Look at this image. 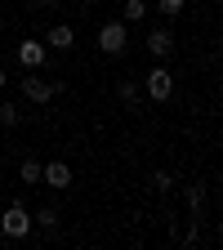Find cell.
I'll return each instance as SVG.
<instances>
[{"instance_id": "8", "label": "cell", "mask_w": 223, "mask_h": 250, "mask_svg": "<svg viewBox=\"0 0 223 250\" xmlns=\"http://www.w3.org/2000/svg\"><path fill=\"white\" fill-rule=\"evenodd\" d=\"M72 41H76L72 27H54V31H49V45H54V49H72Z\"/></svg>"}, {"instance_id": "7", "label": "cell", "mask_w": 223, "mask_h": 250, "mask_svg": "<svg viewBox=\"0 0 223 250\" xmlns=\"http://www.w3.org/2000/svg\"><path fill=\"white\" fill-rule=\"evenodd\" d=\"M147 49H152V58H165V54L174 49V36H170L165 27H156L152 36H147Z\"/></svg>"}, {"instance_id": "15", "label": "cell", "mask_w": 223, "mask_h": 250, "mask_svg": "<svg viewBox=\"0 0 223 250\" xmlns=\"http://www.w3.org/2000/svg\"><path fill=\"white\" fill-rule=\"evenodd\" d=\"M183 9V0H161V14H179Z\"/></svg>"}, {"instance_id": "14", "label": "cell", "mask_w": 223, "mask_h": 250, "mask_svg": "<svg viewBox=\"0 0 223 250\" xmlns=\"http://www.w3.org/2000/svg\"><path fill=\"white\" fill-rule=\"evenodd\" d=\"M0 125H18V107H14V103L0 107Z\"/></svg>"}, {"instance_id": "18", "label": "cell", "mask_w": 223, "mask_h": 250, "mask_svg": "<svg viewBox=\"0 0 223 250\" xmlns=\"http://www.w3.org/2000/svg\"><path fill=\"white\" fill-rule=\"evenodd\" d=\"M85 5H94V0H85Z\"/></svg>"}, {"instance_id": "6", "label": "cell", "mask_w": 223, "mask_h": 250, "mask_svg": "<svg viewBox=\"0 0 223 250\" xmlns=\"http://www.w3.org/2000/svg\"><path fill=\"white\" fill-rule=\"evenodd\" d=\"M41 179L54 183V188H67V183H72V170L62 166V161H49V166H41Z\"/></svg>"}, {"instance_id": "17", "label": "cell", "mask_w": 223, "mask_h": 250, "mask_svg": "<svg viewBox=\"0 0 223 250\" xmlns=\"http://www.w3.org/2000/svg\"><path fill=\"white\" fill-rule=\"evenodd\" d=\"M41 5H58V0H41Z\"/></svg>"}, {"instance_id": "13", "label": "cell", "mask_w": 223, "mask_h": 250, "mask_svg": "<svg viewBox=\"0 0 223 250\" xmlns=\"http://www.w3.org/2000/svg\"><path fill=\"white\" fill-rule=\"evenodd\" d=\"M143 14H147L143 0H125V18H143Z\"/></svg>"}, {"instance_id": "10", "label": "cell", "mask_w": 223, "mask_h": 250, "mask_svg": "<svg viewBox=\"0 0 223 250\" xmlns=\"http://www.w3.org/2000/svg\"><path fill=\"white\" fill-rule=\"evenodd\" d=\"M31 224H41V228H49V232H54V228H58V214H54V210H41Z\"/></svg>"}, {"instance_id": "16", "label": "cell", "mask_w": 223, "mask_h": 250, "mask_svg": "<svg viewBox=\"0 0 223 250\" xmlns=\"http://www.w3.org/2000/svg\"><path fill=\"white\" fill-rule=\"evenodd\" d=\"M0 89H5V72H0Z\"/></svg>"}, {"instance_id": "12", "label": "cell", "mask_w": 223, "mask_h": 250, "mask_svg": "<svg viewBox=\"0 0 223 250\" xmlns=\"http://www.w3.org/2000/svg\"><path fill=\"white\" fill-rule=\"evenodd\" d=\"M116 94H121L125 103H134V99H139V85H130V81H121V85H116Z\"/></svg>"}, {"instance_id": "4", "label": "cell", "mask_w": 223, "mask_h": 250, "mask_svg": "<svg viewBox=\"0 0 223 250\" xmlns=\"http://www.w3.org/2000/svg\"><path fill=\"white\" fill-rule=\"evenodd\" d=\"M58 89H62V85H49V81H41V76H22V94H27L31 103H49Z\"/></svg>"}, {"instance_id": "3", "label": "cell", "mask_w": 223, "mask_h": 250, "mask_svg": "<svg viewBox=\"0 0 223 250\" xmlns=\"http://www.w3.org/2000/svg\"><path fill=\"white\" fill-rule=\"evenodd\" d=\"M125 41H130V36H125V22H107L99 31V49L103 54H125Z\"/></svg>"}, {"instance_id": "1", "label": "cell", "mask_w": 223, "mask_h": 250, "mask_svg": "<svg viewBox=\"0 0 223 250\" xmlns=\"http://www.w3.org/2000/svg\"><path fill=\"white\" fill-rule=\"evenodd\" d=\"M0 232H5V237H27L31 232V214L22 206H9L5 214H0Z\"/></svg>"}, {"instance_id": "11", "label": "cell", "mask_w": 223, "mask_h": 250, "mask_svg": "<svg viewBox=\"0 0 223 250\" xmlns=\"http://www.w3.org/2000/svg\"><path fill=\"white\" fill-rule=\"evenodd\" d=\"M22 183H41V166L36 161H22Z\"/></svg>"}, {"instance_id": "2", "label": "cell", "mask_w": 223, "mask_h": 250, "mask_svg": "<svg viewBox=\"0 0 223 250\" xmlns=\"http://www.w3.org/2000/svg\"><path fill=\"white\" fill-rule=\"evenodd\" d=\"M147 94H152V99H156V103H165V99H170V94H174V76H170V72L161 67V62H156V67L147 72Z\"/></svg>"}, {"instance_id": "5", "label": "cell", "mask_w": 223, "mask_h": 250, "mask_svg": "<svg viewBox=\"0 0 223 250\" xmlns=\"http://www.w3.org/2000/svg\"><path fill=\"white\" fill-rule=\"evenodd\" d=\"M18 62L36 72L41 62H45V45H36V41H22V45H18Z\"/></svg>"}, {"instance_id": "9", "label": "cell", "mask_w": 223, "mask_h": 250, "mask_svg": "<svg viewBox=\"0 0 223 250\" xmlns=\"http://www.w3.org/2000/svg\"><path fill=\"white\" fill-rule=\"evenodd\" d=\"M201 201H205V188H201V183H192V188H187V206L201 210Z\"/></svg>"}]
</instances>
